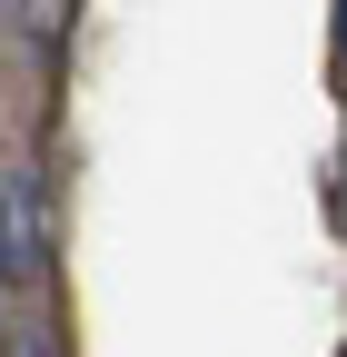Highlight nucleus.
<instances>
[{
    "label": "nucleus",
    "instance_id": "nucleus-2",
    "mask_svg": "<svg viewBox=\"0 0 347 357\" xmlns=\"http://www.w3.org/2000/svg\"><path fill=\"white\" fill-rule=\"evenodd\" d=\"M20 30L40 40V50H60V30H70V0H20Z\"/></svg>",
    "mask_w": 347,
    "mask_h": 357
},
{
    "label": "nucleus",
    "instance_id": "nucleus-4",
    "mask_svg": "<svg viewBox=\"0 0 347 357\" xmlns=\"http://www.w3.org/2000/svg\"><path fill=\"white\" fill-rule=\"evenodd\" d=\"M337 70H347V0H337Z\"/></svg>",
    "mask_w": 347,
    "mask_h": 357
},
{
    "label": "nucleus",
    "instance_id": "nucleus-3",
    "mask_svg": "<svg viewBox=\"0 0 347 357\" xmlns=\"http://www.w3.org/2000/svg\"><path fill=\"white\" fill-rule=\"evenodd\" d=\"M0 357H50V337H40V328H10V337H0Z\"/></svg>",
    "mask_w": 347,
    "mask_h": 357
},
{
    "label": "nucleus",
    "instance_id": "nucleus-1",
    "mask_svg": "<svg viewBox=\"0 0 347 357\" xmlns=\"http://www.w3.org/2000/svg\"><path fill=\"white\" fill-rule=\"evenodd\" d=\"M0 288L10 298L50 288V189H40V169L0 178Z\"/></svg>",
    "mask_w": 347,
    "mask_h": 357
}]
</instances>
